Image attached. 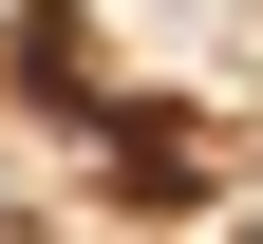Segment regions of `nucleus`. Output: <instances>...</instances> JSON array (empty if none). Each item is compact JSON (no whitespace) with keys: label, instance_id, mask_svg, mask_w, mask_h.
I'll return each mask as SVG.
<instances>
[{"label":"nucleus","instance_id":"f257e3e1","mask_svg":"<svg viewBox=\"0 0 263 244\" xmlns=\"http://www.w3.org/2000/svg\"><path fill=\"white\" fill-rule=\"evenodd\" d=\"M0 244H19V207H0Z\"/></svg>","mask_w":263,"mask_h":244}]
</instances>
